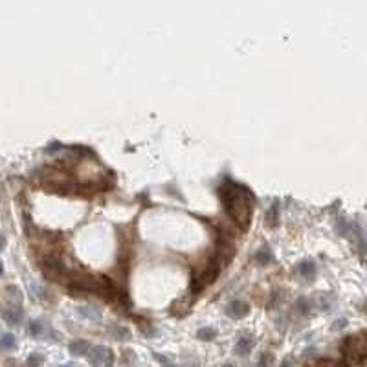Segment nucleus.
Here are the masks:
<instances>
[{"instance_id": "1", "label": "nucleus", "mask_w": 367, "mask_h": 367, "mask_svg": "<svg viewBox=\"0 0 367 367\" xmlns=\"http://www.w3.org/2000/svg\"><path fill=\"white\" fill-rule=\"evenodd\" d=\"M218 195L223 198L224 209L232 223L241 226L242 230L250 226L251 213H253V197L246 188L237 186V183L226 180L224 186L218 188Z\"/></svg>"}, {"instance_id": "2", "label": "nucleus", "mask_w": 367, "mask_h": 367, "mask_svg": "<svg viewBox=\"0 0 367 367\" xmlns=\"http://www.w3.org/2000/svg\"><path fill=\"white\" fill-rule=\"evenodd\" d=\"M343 354L349 363H363L365 360V338L363 333H358L354 336H347L343 342Z\"/></svg>"}, {"instance_id": "3", "label": "nucleus", "mask_w": 367, "mask_h": 367, "mask_svg": "<svg viewBox=\"0 0 367 367\" xmlns=\"http://www.w3.org/2000/svg\"><path fill=\"white\" fill-rule=\"evenodd\" d=\"M87 360L94 367H112L114 363V353L103 345H90L87 353Z\"/></svg>"}, {"instance_id": "4", "label": "nucleus", "mask_w": 367, "mask_h": 367, "mask_svg": "<svg viewBox=\"0 0 367 367\" xmlns=\"http://www.w3.org/2000/svg\"><path fill=\"white\" fill-rule=\"evenodd\" d=\"M233 255H235V244L232 242V239L221 237L217 244V251H215V255H213V261L217 263L218 268H224L228 263L232 261Z\"/></svg>"}, {"instance_id": "5", "label": "nucleus", "mask_w": 367, "mask_h": 367, "mask_svg": "<svg viewBox=\"0 0 367 367\" xmlns=\"http://www.w3.org/2000/svg\"><path fill=\"white\" fill-rule=\"evenodd\" d=\"M226 314L233 319H241V318H244V316L250 314V305L244 303V301H239V300L230 301V303L226 305Z\"/></svg>"}, {"instance_id": "6", "label": "nucleus", "mask_w": 367, "mask_h": 367, "mask_svg": "<svg viewBox=\"0 0 367 367\" xmlns=\"http://www.w3.org/2000/svg\"><path fill=\"white\" fill-rule=\"evenodd\" d=\"M2 318H4V321L8 325L17 327V325H20V321H22V310H20L19 307H10V309L2 310Z\"/></svg>"}, {"instance_id": "7", "label": "nucleus", "mask_w": 367, "mask_h": 367, "mask_svg": "<svg viewBox=\"0 0 367 367\" xmlns=\"http://www.w3.org/2000/svg\"><path fill=\"white\" fill-rule=\"evenodd\" d=\"M251 349H253V338H251V336H242V338L237 340L235 353L239 354V356H246Z\"/></svg>"}, {"instance_id": "8", "label": "nucleus", "mask_w": 367, "mask_h": 367, "mask_svg": "<svg viewBox=\"0 0 367 367\" xmlns=\"http://www.w3.org/2000/svg\"><path fill=\"white\" fill-rule=\"evenodd\" d=\"M298 274H300L301 277H305V279L312 281L316 277V265L312 261H301L300 265H298Z\"/></svg>"}, {"instance_id": "9", "label": "nucleus", "mask_w": 367, "mask_h": 367, "mask_svg": "<svg viewBox=\"0 0 367 367\" xmlns=\"http://www.w3.org/2000/svg\"><path fill=\"white\" fill-rule=\"evenodd\" d=\"M79 316H83L85 319H92V321H99L101 319V310L94 307V305H88V307H81L78 310Z\"/></svg>"}, {"instance_id": "10", "label": "nucleus", "mask_w": 367, "mask_h": 367, "mask_svg": "<svg viewBox=\"0 0 367 367\" xmlns=\"http://www.w3.org/2000/svg\"><path fill=\"white\" fill-rule=\"evenodd\" d=\"M70 353L76 354V356H83V354L88 353V349H90V345H88V342H85V340H76V342L70 343Z\"/></svg>"}, {"instance_id": "11", "label": "nucleus", "mask_w": 367, "mask_h": 367, "mask_svg": "<svg viewBox=\"0 0 367 367\" xmlns=\"http://www.w3.org/2000/svg\"><path fill=\"white\" fill-rule=\"evenodd\" d=\"M108 333H111V336L112 338H116V340H129L131 338V333H129V328H125V327H121V325H112V327H108Z\"/></svg>"}, {"instance_id": "12", "label": "nucleus", "mask_w": 367, "mask_h": 367, "mask_svg": "<svg viewBox=\"0 0 367 367\" xmlns=\"http://www.w3.org/2000/svg\"><path fill=\"white\" fill-rule=\"evenodd\" d=\"M255 261L259 263V265H268V263H272V250L268 246H263L259 248V251L255 253Z\"/></svg>"}, {"instance_id": "13", "label": "nucleus", "mask_w": 367, "mask_h": 367, "mask_svg": "<svg viewBox=\"0 0 367 367\" xmlns=\"http://www.w3.org/2000/svg\"><path fill=\"white\" fill-rule=\"evenodd\" d=\"M197 338L204 340V342H211L213 338H217V331L213 327H202L197 331Z\"/></svg>"}, {"instance_id": "14", "label": "nucleus", "mask_w": 367, "mask_h": 367, "mask_svg": "<svg viewBox=\"0 0 367 367\" xmlns=\"http://www.w3.org/2000/svg\"><path fill=\"white\" fill-rule=\"evenodd\" d=\"M17 347V340H15L13 334H4L2 338H0V349H4V351H10V349Z\"/></svg>"}, {"instance_id": "15", "label": "nucleus", "mask_w": 367, "mask_h": 367, "mask_svg": "<svg viewBox=\"0 0 367 367\" xmlns=\"http://www.w3.org/2000/svg\"><path fill=\"white\" fill-rule=\"evenodd\" d=\"M296 309H298V312H301V314H309V310H310L309 300H307V298H300L298 303H296Z\"/></svg>"}, {"instance_id": "16", "label": "nucleus", "mask_w": 367, "mask_h": 367, "mask_svg": "<svg viewBox=\"0 0 367 367\" xmlns=\"http://www.w3.org/2000/svg\"><path fill=\"white\" fill-rule=\"evenodd\" d=\"M272 362H274V354L263 353L261 358H259V365L257 367H272Z\"/></svg>"}, {"instance_id": "17", "label": "nucleus", "mask_w": 367, "mask_h": 367, "mask_svg": "<svg viewBox=\"0 0 367 367\" xmlns=\"http://www.w3.org/2000/svg\"><path fill=\"white\" fill-rule=\"evenodd\" d=\"M64 145L59 143V141H52V143H48L46 147H44V153L46 155H53V153H57V151H63Z\"/></svg>"}, {"instance_id": "18", "label": "nucleus", "mask_w": 367, "mask_h": 367, "mask_svg": "<svg viewBox=\"0 0 367 367\" xmlns=\"http://www.w3.org/2000/svg\"><path fill=\"white\" fill-rule=\"evenodd\" d=\"M277 209H279V204L274 202L272 204L270 211H268V224H270V226H274L275 221H277Z\"/></svg>"}, {"instance_id": "19", "label": "nucleus", "mask_w": 367, "mask_h": 367, "mask_svg": "<svg viewBox=\"0 0 367 367\" xmlns=\"http://www.w3.org/2000/svg\"><path fill=\"white\" fill-rule=\"evenodd\" d=\"M44 358L41 356V354H29L28 358V367H39L41 363H43Z\"/></svg>"}, {"instance_id": "20", "label": "nucleus", "mask_w": 367, "mask_h": 367, "mask_svg": "<svg viewBox=\"0 0 367 367\" xmlns=\"http://www.w3.org/2000/svg\"><path fill=\"white\" fill-rule=\"evenodd\" d=\"M343 327H347V319H345V318H340V319H336V321H334L333 331H342Z\"/></svg>"}, {"instance_id": "21", "label": "nucleus", "mask_w": 367, "mask_h": 367, "mask_svg": "<svg viewBox=\"0 0 367 367\" xmlns=\"http://www.w3.org/2000/svg\"><path fill=\"white\" fill-rule=\"evenodd\" d=\"M279 367H294V358H292V356H286L285 360L281 362Z\"/></svg>"}, {"instance_id": "22", "label": "nucleus", "mask_w": 367, "mask_h": 367, "mask_svg": "<svg viewBox=\"0 0 367 367\" xmlns=\"http://www.w3.org/2000/svg\"><path fill=\"white\" fill-rule=\"evenodd\" d=\"M4 246H6V239H4V235L0 233V251L4 250Z\"/></svg>"}, {"instance_id": "23", "label": "nucleus", "mask_w": 367, "mask_h": 367, "mask_svg": "<svg viewBox=\"0 0 367 367\" xmlns=\"http://www.w3.org/2000/svg\"><path fill=\"white\" fill-rule=\"evenodd\" d=\"M59 367H79L78 363H63V365H59Z\"/></svg>"}, {"instance_id": "24", "label": "nucleus", "mask_w": 367, "mask_h": 367, "mask_svg": "<svg viewBox=\"0 0 367 367\" xmlns=\"http://www.w3.org/2000/svg\"><path fill=\"white\" fill-rule=\"evenodd\" d=\"M223 367H235V365H233V363H224Z\"/></svg>"}, {"instance_id": "25", "label": "nucleus", "mask_w": 367, "mask_h": 367, "mask_svg": "<svg viewBox=\"0 0 367 367\" xmlns=\"http://www.w3.org/2000/svg\"><path fill=\"white\" fill-rule=\"evenodd\" d=\"M2 272H4V266H2V263H0V275H2Z\"/></svg>"}, {"instance_id": "26", "label": "nucleus", "mask_w": 367, "mask_h": 367, "mask_svg": "<svg viewBox=\"0 0 367 367\" xmlns=\"http://www.w3.org/2000/svg\"><path fill=\"white\" fill-rule=\"evenodd\" d=\"M167 367H174V365H171V363H167Z\"/></svg>"}]
</instances>
